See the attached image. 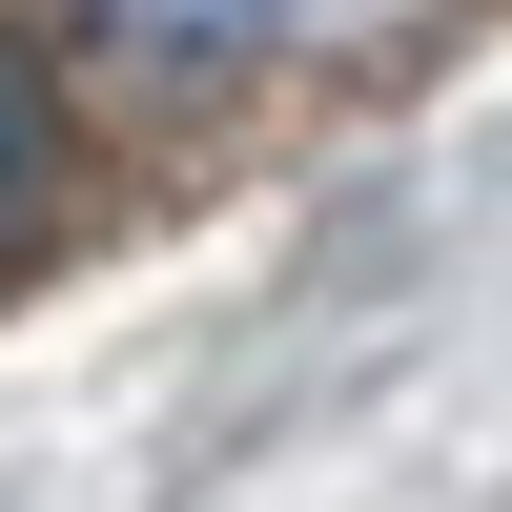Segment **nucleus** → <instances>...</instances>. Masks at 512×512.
<instances>
[{"mask_svg":"<svg viewBox=\"0 0 512 512\" xmlns=\"http://www.w3.org/2000/svg\"><path fill=\"white\" fill-rule=\"evenodd\" d=\"M41 185H62V103H41V62L0 41V246L41 226Z\"/></svg>","mask_w":512,"mask_h":512,"instance_id":"nucleus-2","label":"nucleus"},{"mask_svg":"<svg viewBox=\"0 0 512 512\" xmlns=\"http://www.w3.org/2000/svg\"><path fill=\"white\" fill-rule=\"evenodd\" d=\"M103 21H123V62H246L287 0H103Z\"/></svg>","mask_w":512,"mask_h":512,"instance_id":"nucleus-1","label":"nucleus"}]
</instances>
